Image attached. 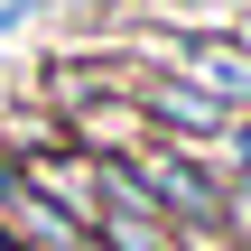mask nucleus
<instances>
[{
    "label": "nucleus",
    "mask_w": 251,
    "mask_h": 251,
    "mask_svg": "<svg viewBox=\"0 0 251 251\" xmlns=\"http://www.w3.org/2000/svg\"><path fill=\"white\" fill-rule=\"evenodd\" d=\"M149 140H158V130H149V112L130 102V75L102 84V93H84V102L65 112V149H84L93 168H130Z\"/></svg>",
    "instance_id": "f257e3e1"
},
{
    "label": "nucleus",
    "mask_w": 251,
    "mask_h": 251,
    "mask_svg": "<svg viewBox=\"0 0 251 251\" xmlns=\"http://www.w3.org/2000/svg\"><path fill=\"white\" fill-rule=\"evenodd\" d=\"M0 121H9V93H0Z\"/></svg>",
    "instance_id": "20e7f679"
},
{
    "label": "nucleus",
    "mask_w": 251,
    "mask_h": 251,
    "mask_svg": "<svg viewBox=\"0 0 251 251\" xmlns=\"http://www.w3.org/2000/svg\"><path fill=\"white\" fill-rule=\"evenodd\" d=\"M19 186H28L37 205L75 214L84 233H93V214H102V168H93L84 149H65V140H56V149H28V158H19Z\"/></svg>",
    "instance_id": "f03ea898"
},
{
    "label": "nucleus",
    "mask_w": 251,
    "mask_h": 251,
    "mask_svg": "<svg viewBox=\"0 0 251 251\" xmlns=\"http://www.w3.org/2000/svg\"><path fill=\"white\" fill-rule=\"evenodd\" d=\"M233 37H242V47H251V19H242V28H233Z\"/></svg>",
    "instance_id": "7ed1b4c3"
}]
</instances>
